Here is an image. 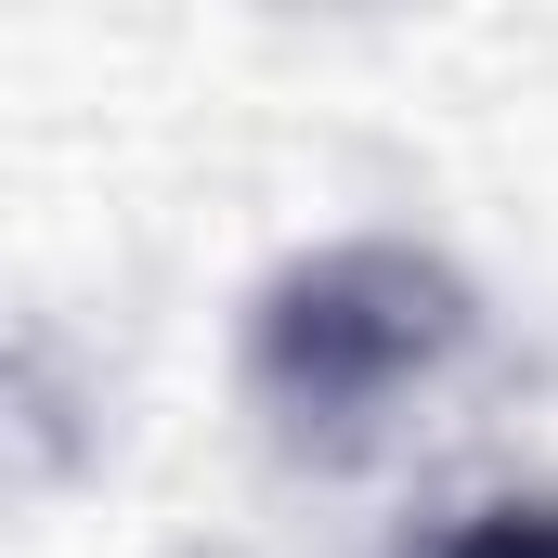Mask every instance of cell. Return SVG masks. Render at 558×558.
<instances>
[{"instance_id":"6da1fadb","label":"cell","mask_w":558,"mask_h":558,"mask_svg":"<svg viewBox=\"0 0 558 558\" xmlns=\"http://www.w3.org/2000/svg\"><path fill=\"white\" fill-rule=\"evenodd\" d=\"M468 351V286L416 260V247H325L260 299V338H247V377L286 428H364L390 416L416 377H441Z\"/></svg>"},{"instance_id":"7a4b0ae2","label":"cell","mask_w":558,"mask_h":558,"mask_svg":"<svg viewBox=\"0 0 558 558\" xmlns=\"http://www.w3.org/2000/svg\"><path fill=\"white\" fill-rule=\"evenodd\" d=\"M428 558H558V507H481L468 533H441Z\"/></svg>"}]
</instances>
